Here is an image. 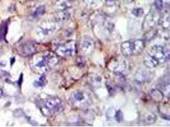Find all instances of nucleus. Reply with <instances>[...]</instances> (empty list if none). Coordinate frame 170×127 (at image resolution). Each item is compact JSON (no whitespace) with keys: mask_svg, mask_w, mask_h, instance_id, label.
I'll return each instance as SVG.
<instances>
[{"mask_svg":"<svg viewBox=\"0 0 170 127\" xmlns=\"http://www.w3.org/2000/svg\"><path fill=\"white\" fill-rule=\"evenodd\" d=\"M76 52V45L74 42L63 43L58 46L56 49V53L63 57H68L75 55Z\"/></svg>","mask_w":170,"mask_h":127,"instance_id":"0eeeda50","label":"nucleus"},{"mask_svg":"<svg viewBox=\"0 0 170 127\" xmlns=\"http://www.w3.org/2000/svg\"><path fill=\"white\" fill-rule=\"evenodd\" d=\"M22 53L26 56H29L36 53V48L32 42L25 43L22 46Z\"/></svg>","mask_w":170,"mask_h":127,"instance_id":"ddd939ff","label":"nucleus"},{"mask_svg":"<svg viewBox=\"0 0 170 127\" xmlns=\"http://www.w3.org/2000/svg\"><path fill=\"white\" fill-rule=\"evenodd\" d=\"M80 50L84 55H90L94 49V43L89 37L83 38L80 42Z\"/></svg>","mask_w":170,"mask_h":127,"instance_id":"9d476101","label":"nucleus"},{"mask_svg":"<svg viewBox=\"0 0 170 127\" xmlns=\"http://www.w3.org/2000/svg\"><path fill=\"white\" fill-rule=\"evenodd\" d=\"M151 78V73L146 70H139L136 72L135 79L139 83H145Z\"/></svg>","mask_w":170,"mask_h":127,"instance_id":"f8f14e48","label":"nucleus"},{"mask_svg":"<svg viewBox=\"0 0 170 127\" xmlns=\"http://www.w3.org/2000/svg\"><path fill=\"white\" fill-rule=\"evenodd\" d=\"M85 4L91 7H95L101 5L102 0H84Z\"/></svg>","mask_w":170,"mask_h":127,"instance_id":"dca6fc26","label":"nucleus"},{"mask_svg":"<svg viewBox=\"0 0 170 127\" xmlns=\"http://www.w3.org/2000/svg\"><path fill=\"white\" fill-rule=\"evenodd\" d=\"M108 68L116 74H122L127 70V62L121 57L113 59L108 64Z\"/></svg>","mask_w":170,"mask_h":127,"instance_id":"6e6552de","label":"nucleus"},{"mask_svg":"<svg viewBox=\"0 0 170 127\" xmlns=\"http://www.w3.org/2000/svg\"><path fill=\"white\" fill-rule=\"evenodd\" d=\"M77 0H58L56 3V8L58 10L64 11L71 8Z\"/></svg>","mask_w":170,"mask_h":127,"instance_id":"9b49d317","label":"nucleus"},{"mask_svg":"<svg viewBox=\"0 0 170 127\" xmlns=\"http://www.w3.org/2000/svg\"><path fill=\"white\" fill-rule=\"evenodd\" d=\"M45 12V6H40V7H38L35 10L34 14H33V17H34L35 18H38L39 17H40L42 15L44 14Z\"/></svg>","mask_w":170,"mask_h":127,"instance_id":"f3484780","label":"nucleus"},{"mask_svg":"<svg viewBox=\"0 0 170 127\" xmlns=\"http://www.w3.org/2000/svg\"><path fill=\"white\" fill-rule=\"evenodd\" d=\"M145 47V43L142 39H133L123 42L121 52L125 56H135L141 54Z\"/></svg>","mask_w":170,"mask_h":127,"instance_id":"7ed1b4c3","label":"nucleus"},{"mask_svg":"<svg viewBox=\"0 0 170 127\" xmlns=\"http://www.w3.org/2000/svg\"><path fill=\"white\" fill-rule=\"evenodd\" d=\"M169 58L168 49L161 45H154L149 50L143 59L144 65L148 69L154 68L161 64L167 62Z\"/></svg>","mask_w":170,"mask_h":127,"instance_id":"f257e3e1","label":"nucleus"},{"mask_svg":"<svg viewBox=\"0 0 170 127\" xmlns=\"http://www.w3.org/2000/svg\"><path fill=\"white\" fill-rule=\"evenodd\" d=\"M113 116L115 117V121H117L119 123L121 122L123 120V114L121 110H118V111H117Z\"/></svg>","mask_w":170,"mask_h":127,"instance_id":"6ab92c4d","label":"nucleus"},{"mask_svg":"<svg viewBox=\"0 0 170 127\" xmlns=\"http://www.w3.org/2000/svg\"><path fill=\"white\" fill-rule=\"evenodd\" d=\"M162 26L164 29H168L169 27V13H165L162 18Z\"/></svg>","mask_w":170,"mask_h":127,"instance_id":"4468645a","label":"nucleus"},{"mask_svg":"<svg viewBox=\"0 0 170 127\" xmlns=\"http://www.w3.org/2000/svg\"><path fill=\"white\" fill-rule=\"evenodd\" d=\"M69 102L73 108L84 109L92 104V99L90 93L82 90H76L71 94Z\"/></svg>","mask_w":170,"mask_h":127,"instance_id":"f03ea898","label":"nucleus"},{"mask_svg":"<svg viewBox=\"0 0 170 127\" xmlns=\"http://www.w3.org/2000/svg\"><path fill=\"white\" fill-rule=\"evenodd\" d=\"M159 12L161 11L158 10L154 6H152L151 11L146 15V18L144 20L143 26V29H151L156 24V23H158L160 21L161 18H160Z\"/></svg>","mask_w":170,"mask_h":127,"instance_id":"423d86ee","label":"nucleus"},{"mask_svg":"<svg viewBox=\"0 0 170 127\" xmlns=\"http://www.w3.org/2000/svg\"><path fill=\"white\" fill-rule=\"evenodd\" d=\"M6 31H7V24H4L1 26V32H0V35H1L2 38H3L5 36Z\"/></svg>","mask_w":170,"mask_h":127,"instance_id":"412c9836","label":"nucleus"},{"mask_svg":"<svg viewBox=\"0 0 170 127\" xmlns=\"http://www.w3.org/2000/svg\"><path fill=\"white\" fill-rule=\"evenodd\" d=\"M58 63V57L54 53H46L35 64V68L39 71L45 72L54 68Z\"/></svg>","mask_w":170,"mask_h":127,"instance_id":"20e7f679","label":"nucleus"},{"mask_svg":"<svg viewBox=\"0 0 170 127\" xmlns=\"http://www.w3.org/2000/svg\"><path fill=\"white\" fill-rule=\"evenodd\" d=\"M59 27V22L57 21L56 20L54 21H49L46 22H44L40 26L39 30L40 33L43 37H46L50 35H52L53 33L57 31Z\"/></svg>","mask_w":170,"mask_h":127,"instance_id":"1a4fd4ad","label":"nucleus"},{"mask_svg":"<svg viewBox=\"0 0 170 127\" xmlns=\"http://www.w3.org/2000/svg\"><path fill=\"white\" fill-rule=\"evenodd\" d=\"M143 10L141 8H136L133 10L132 13L135 16L137 17H142L143 15Z\"/></svg>","mask_w":170,"mask_h":127,"instance_id":"a211bd4d","label":"nucleus"},{"mask_svg":"<svg viewBox=\"0 0 170 127\" xmlns=\"http://www.w3.org/2000/svg\"><path fill=\"white\" fill-rule=\"evenodd\" d=\"M63 109V103L61 99L56 97H51L44 100L42 110L49 115L57 114Z\"/></svg>","mask_w":170,"mask_h":127,"instance_id":"39448f33","label":"nucleus"},{"mask_svg":"<svg viewBox=\"0 0 170 127\" xmlns=\"http://www.w3.org/2000/svg\"></svg>","mask_w":170,"mask_h":127,"instance_id":"4be33fe9","label":"nucleus"},{"mask_svg":"<svg viewBox=\"0 0 170 127\" xmlns=\"http://www.w3.org/2000/svg\"><path fill=\"white\" fill-rule=\"evenodd\" d=\"M46 83V77L45 75H42L40 77L38 80L35 81L34 86L36 87H42L45 85Z\"/></svg>","mask_w":170,"mask_h":127,"instance_id":"2eb2a0df","label":"nucleus"},{"mask_svg":"<svg viewBox=\"0 0 170 127\" xmlns=\"http://www.w3.org/2000/svg\"><path fill=\"white\" fill-rule=\"evenodd\" d=\"M155 8H157L159 11H161L163 8V2L162 0H155L154 4L153 5Z\"/></svg>","mask_w":170,"mask_h":127,"instance_id":"aec40b11","label":"nucleus"}]
</instances>
